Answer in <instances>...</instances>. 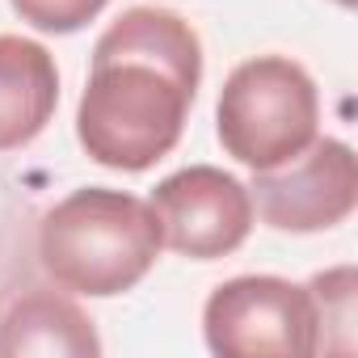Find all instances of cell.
I'll list each match as a JSON object with an SVG mask.
<instances>
[{
    "label": "cell",
    "instance_id": "52a82bcc",
    "mask_svg": "<svg viewBox=\"0 0 358 358\" xmlns=\"http://www.w3.org/2000/svg\"><path fill=\"white\" fill-rule=\"evenodd\" d=\"M59 106L55 55L22 34H0V152L34 143Z\"/></svg>",
    "mask_w": 358,
    "mask_h": 358
},
{
    "label": "cell",
    "instance_id": "ba28073f",
    "mask_svg": "<svg viewBox=\"0 0 358 358\" xmlns=\"http://www.w3.org/2000/svg\"><path fill=\"white\" fill-rule=\"evenodd\" d=\"M0 354L89 358L101 354V337L72 299L55 291H22L0 312Z\"/></svg>",
    "mask_w": 358,
    "mask_h": 358
},
{
    "label": "cell",
    "instance_id": "277c9868",
    "mask_svg": "<svg viewBox=\"0 0 358 358\" xmlns=\"http://www.w3.org/2000/svg\"><path fill=\"white\" fill-rule=\"evenodd\" d=\"M203 337L220 358H308L320 350L316 299L278 274H241L203 303Z\"/></svg>",
    "mask_w": 358,
    "mask_h": 358
},
{
    "label": "cell",
    "instance_id": "6da1fadb",
    "mask_svg": "<svg viewBox=\"0 0 358 358\" xmlns=\"http://www.w3.org/2000/svg\"><path fill=\"white\" fill-rule=\"evenodd\" d=\"M203 85V43L186 17L135 5L93 47V68L76 106V139L89 160L143 173L186 131Z\"/></svg>",
    "mask_w": 358,
    "mask_h": 358
},
{
    "label": "cell",
    "instance_id": "7a4b0ae2",
    "mask_svg": "<svg viewBox=\"0 0 358 358\" xmlns=\"http://www.w3.org/2000/svg\"><path fill=\"white\" fill-rule=\"evenodd\" d=\"M38 266L72 295L110 299L131 291L156 266L164 236L156 211L110 186H85L38 220Z\"/></svg>",
    "mask_w": 358,
    "mask_h": 358
},
{
    "label": "cell",
    "instance_id": "8992f818",
    "mask_svg": "<svg viewBox=\"0 0 358 358\" xmlns=\"http://www.w3.org/2000/svg\"><path fill=\"white\" fill-rule=\"evenodd\" d=\"M148 207L156 211L164 245L194 262L228 257L253 232L249 186L215 164H190L169 173L152 190Z\"/></svg>",
    "mask_w": 358,
    "mask_h": 358
},
{
    "label": "cell",
    "instance_id": "3957f363",
    "mask_svg": "<svg viewBox=\"0 0 358 358\" xmlns=\"http://www.w3.org/2000/svg\"><path fill=\"white\" fill-rule=\"evenodd\" d=\"M316 80L287 55H253L236 64L215 101V131L224 152L253 173L299 156L316 139Z\"/></svg>",
    "mask_w": 358,
    "mask_h": 358
},
{
    "label": "cell",
    "instance_id": "5b68a950",
    "mask_svg": "<svg viewBox=\"0 0 358 358\" xmlns=\"http://www.w3.org/2000/svg\"><path fill=\"white\" fill-rule=\"evenodd\" d=\"M249 199L274 232H329L354 215L358 164L345 139H312L299 156L253 173Z\"/></svg>",
    "mask_w": 358,
    "mask_h": 358
},
{
    "label": "cell",
    "instance_id": "8fae6325",
    "mask_svg": "<svg viewBox=\"0 0 358 358\" xmlns=\"http://www.w3.org/2000/svg\"><path fill=\"white\" fill-rule=\"evenodd\" d=\"M337 5H341V9H354V0H337Z\"/></svg>",
    "mask_w": 358,
    "mask_h": 358
},
{
    "label": "cell",
    "instance_id": "9c48e42d",
    "mask_svg": "<svg viewBox=\"0 0 358 358\" xmlns=\"http://www.w3.org/2000/svg\"><path fill=\"white\" fill-rule=\"evenodd\" d=\"M312 299H316V320H320V337L324 329H341L345 341L354 345V266H333V270H320L312 282H308Z\"/></svg>",
    "mask_w": 358,
    "mask_h": 358
},
{
    "label": "cell",
    "instance_id": "30bf717a",
    "mask_svg": "<svg viewBox=\"0 0 358 358\" xmlns=\"http://www.w3.org/2000/svg\"><path fill=\"white\" fill-rule=\"evenodd\" d=\"M22 22H30L43 34H76L85 30L110 0H9Z\"/></svg>",
    "mask_w": 358,
    "mask_h": 358
}]
</instances>
